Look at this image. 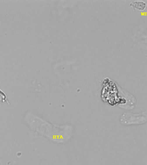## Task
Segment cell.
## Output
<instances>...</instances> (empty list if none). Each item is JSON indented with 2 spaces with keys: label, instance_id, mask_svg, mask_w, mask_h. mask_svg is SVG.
I'll return each mask as SVG.
<instances>
[{
  "label": "cell",
  "instance_id": "6da1fadb",
  "mask_svg": "<svg viewBox=\"0 0 147 165\" xmlns=\"http://www.w3.org/2000/svg\"><path fill=\"white\" fill-rule=\"evenodd\" d=\"M131 6H132L133 8L140 10H143L146 8V3L143 1H136L133 2L131 3Z\"/></svg>",
  "mask_w": 147,
  "mask_h": 165
}]
</instances>
